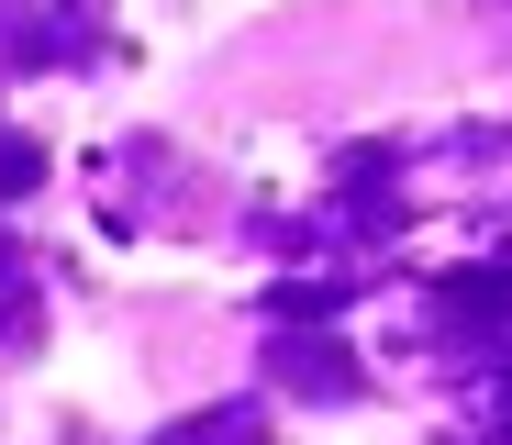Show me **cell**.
Wrapping results in <instances>:
<instances>
[{"label":"cell","instance_id":"1","mask_svg":"<svg viewBox=\"0 0 512 445\" xmlns=\"http://www.w3.org/2000/svg\"><path fill=\"white\" fill-rule=\"evenodd\" d=\"M268 379H279V390H334V401H346V390H357V356H346V345L279 334V345H268Z\"/></svg>","mask_w":512,"mask_h":445},{"label":"cell","instance_id":"2","mask_svg":"<svg viewBox=\"0 0 512 445\" xmlns=\"http://www.w3.org/2000/svg\"><path fill=\"white\" fill-rule=\"evenodd\" d=\"M156 445H256V401H234V412H201V423L156 434Z\"/></svg>","mask_w":512,"mask_h":445}]
</instances>
